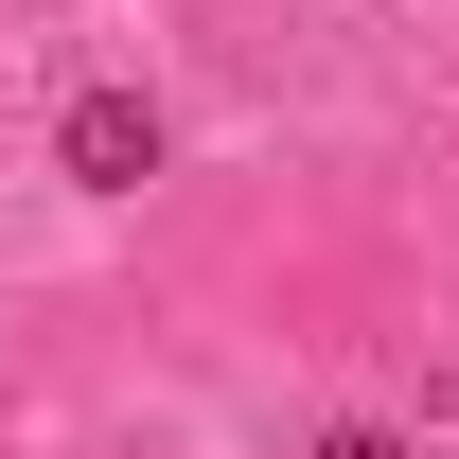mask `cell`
<instances>
[{
  "mask_svg": "<svg viewBox=\"0 0 459 459\" xmlns=\"http://www.w3.org/2000/svg\"><path fill=\"white\" fill-rule=\"evenodd\" d=\"M54 160L89 177V195H142V177H160V107H142V89H71Z\"/></svg>",
  "mask_w": 459,
  "mask_h": 459,
  "instance_id": "1",
  "label": "cell"
},
{
  "mask_svg": "<svg viewBox=\"0 0 459 459\" xmlns=\"http://www.w3.org/2000/svg\"><path fill=\"white\" fill-rule=\"evenodd\" d=\"M300 459H406V442H389V424H318Z\"/></svg>",
  "mask_w": 459,
  "mask_h": 459,
  "instance_id": "2",
  "label": "cell"
}]
</instances>
